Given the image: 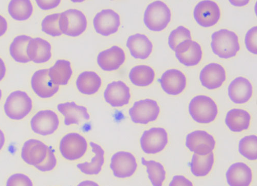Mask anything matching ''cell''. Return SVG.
Returning <instances> with one entry per match:
<instances>
[{"label":"cell","mask_w":257,"mask_h":186,"mask_svg":"<svg viewBox=\"0 0 257 186\" xmlns=\"http://www.w3.org/2000/svg\"><path fill=\"white\" fill-rule=\"evenodd\" d=\"M185 144L191 152L200 156H205L215 149L216 140L207 132L197 130L187 135Z\"/></svg>","instance_id":"cell-9"},{"label":"cell","mask_w":257,"mask_h":186,"mask_svg":"<svg viewBox=\"0 0 257 186\" xmlns=\"http://www.w3.org/2000/svg\"><path fill=\"white\" fill-rule=\"evenodd\" d=\"M163 90L167 94L177 96L181 94L187 85L185 74L177 69L165 71L159 80Z\"/></svg>","instance_id":"cell-17"},{"label":"cell","mask_w":257,"mask_h":186,"mask_svg":"<svg viewBox=\"0 0 257 186\" xmlns=\"http://www.w3.org/2000/svg\"><path fill=\"white\" fill-rule=\"evenodd\" d=\"M226 79V73L224 68L217 63H211L206 65L200 74L201 85L208 90H215L220 88Z\"/></svg>","instance_id":"cell-18"},{"label":"cell","mask_w":257,"mask_h":186,"mask_svg":"<svg viewBox=\"0 0 257 186\" xmlns=\"http://www.w3.org/2000/svg\"><path fill=\"white\" fill-rule=\"evenodd\" d=\"M3 96V92L1 89H0V100H1Z\"/></svg>","instance_id":"cell-48"},{"label":"cell","mask_w":257,"mask_h":186,"mask_svg":"<svg viewBox=\"0 0 257 186\" xmlns=\"http://www.w3.org/2000/svg\"><path fill=\"white\" fill-rule=\"evenodd\" d=\"M7 68L4 61L0 58V81H2L6 74Z\"/></svg>","instance_id":"cell-44"},{"label":"cell","mask_w":257,"mask_h":186,"mask_svg":"<svg viewBox=\"0 0 257 186\" xmlns=\"http://www.w3.org/2000/svg\"><path fill=\"white\" fill-rule=\"evenodd\" d=\"M130 78L132 83L138 87H147L152 85L155 79V72L151 67L137 66L130 72Z\"/></svg>","instance_id":"cell-31"},{"label":"cell","mask_w":257,"mask_h":186,"mask_svg":"<svg viewBox=\"0 0 257 186\" xmlns=\"http://www.w3.org/2000/svg\"><path fill=\"white\" fill-rule=\"evenodd\" d=\"M194 17L197 23L203 28L215 26L221 18L220 9L217 3L212 1H203L196 6Z\"/></svg>","instance_id":"cell-12"},{"label":"cell","mask_w":257,"mask_h":186,"mask_svg":"<svg viewBox=\"0 0 257 186\" xmlns=\"http://www.w3.org/2000/svg\"><path fill=\"white\" fill-rule=\"evenodd\" d=\"M239 152L250 160L257 159V137L252 135L245 136L239 143Z\"/></svg>","instance_id":"cell-35"},{"label":"cell","mask_w":257,"mask_h":186,"mask_svg":"<svg viewBox=\"0 0 257 186\" xmlns=\"http://www.w3.org/2000/svg\"><path fill=\"white\" fill-rule=\"evenodd\" d=\"M252 92L250 82L243 77L235 78L228 88L229 97L235 104H243L248 102L252 97Z\"/></svg>","instance_id":"cell-22"},{"label":"cell","mask_w":257,"mask_h":186,"mask_svg":"<svg viewBox=\"0 0 257 186\" xmlns=\"http://www.w3.org/2000/svg\"><path fill=\"white\" fill-rule=\"evenodd\" d=\"M160 113L158 102L151 99L136 101L128 111L132 120L135 123L147 125L156 121Z\"/></svg>","instance_id":"cell-7"},{"label":"cell","mask_w":257,"mask_h":186,"mask_svg":"<svg viewBox=\"0 0 257 186\" xmlns=\"http://www.w3.org/2000/svg\"><path fill=\"white\" fill-rule=\"evenodd\" d=\"M48 148L46 143L39 140L29 139L24 144L21 157L27 164L36 167L45 160Z\"/></svg>","instance_id":"cell-15"},{"label":"cell","mask_w":257,"mask_h":186,"mask_svg":"<svg viewBox=\"0 0 257 186\" xmlns=\"http://www.w3.org/2000/svg\"><path fill=\"white\" fill-rule=\"evenodd\" d=\"M215 161L213 152L205 156L194 154L189 163L190 170L193 174L197 177H204L211 171Z\"/></svg>","instance_id":"cell-32"},{"label":"cell","mask_w":257,"mask_h":186,"mask_svg":"<svg viewBox=\"0 0 257 186\" xmlns=\"http://www.w3.org/2000/svg\"><path fill=\"white\" fill-rule=\"evenodd\" d=\"M32 38L25 35H19L14 38L10 47V53L17 63L27 64L31 61L27 53V49Z\"/></svg>","instance_id":"cell-30"},{"label":"cell","mask_w":257,"mask_h":186,"mask_svg":"<svg viewBox=\"0 0 257 186\" xmlns=\"http://www.w3.org/2000/svg\"><path fill=\"white\" fill-rule=\"evenodd\" d=\"M169 186H194L192 182L183 175H175Z\"/></svg>","instance_id":"cell-41"},{"label":"cell","mask_w":257,"mask_h":186,"mask_svg":"<svg viewBox=\"0 0 257 186\" xmlns=\"http://www.w3.org/2000/svg\"><path fill=\"white\" fill-rule=\"evenodd\" d=\"M226 177L229 186H249L252 179V173L246 163L235 162L227 170Z\"/></svg>","instance_id":"cell-24"},{"label":"cell","mask_w":257,"mask_h":186,"mask_svg":"<svg viewBox=\"0 0 257 186\" xmlns=\"http://www.w3.org/2000/svg\"><path fill=\"white\" fill-rule=\"evenodd\" d=\"M77 186H99V184L92 180H84L80 182Z\"/></svg>","instance_id":"cell-46"},{"label":"cell","mask_w":257,"mask_h":186,"mask_svg":"<svg viewBox=\"0 0 257 186\" xmlns=\"http://www.w3.org/2000/svg\"><path fill=\"white\" fill-rule=\"evenodd\" d=\"M94 156L90 162H85L77 165L80 171L87 175H97L102 170L104 162V151L99 144L93 142H90Z\"/></svg>","instance_id":"cell-29"},{"label":"cell","mask_w":257,"mask_h":186,"mask_svg":"<svg viewBox=\"0 0 257 186\" xmlns=\"http://www.w3.org/2000/svg\"><path fill=\"white\" fill-rule=\"evenodd\" d=\"M88 149L85 138L77 133H70L61 140L59 150L62 156L66 159L74 161L81 158Z\"/></svg>","instance_id":"cell-6"},{"label":"cell","mask_w":257,"mask_h":186,"mask_svg":"<svg viewBox=\"0 0 257 186\" xmlns=\"http://www.w3.org/2000/svg\"><path fill=\"white\" fill-rule=\"evenodd\" d=\"M57 109L64 116V124L66 126L78 125L81 121L90 118L87 109L77 105L75 102L60 103L57 106Z\"/></svg>","instance_id":"cell-23"},{"label":"cell","mask_w":257,"mask_h":186,"mask_svg":"<svg viewBox=\"0 0 257 186\" xmlns=\"http://www.w3.org/2000/svg\"><path fill=\"white\" fill-rule=\"evenodd\" d=\"M52 47L48 41L39 38H32L28 44L27 53L30 60L36 64H44L52 57Z\"/></svg>","instance_id":"cell-21"},{"label":"cell","mask_w":257,"mask_h":186,"mask_svg":"<svg viewBox=\"0 0 257 186\" xmlns=\"http://www.w3.org/2000/svg\"><path fill=\"white\" fill-rule=\"evenodd\" d=\"M189 112L196 122L208 124L216 119L218 114V108L216 103L210 97L198 95L190 101Z\"/></svg>","instance_id":"cell-2"},{"label":"cell","mask_w":257,"mask_h":186,"mask_svg":"<svg viewBox=\"0 0 257 186\" xmlns=\"http://www.w3.org/2000/svg\"><path fill=\"white\" fill-rule=\"evenodd\" d=\"M125 55L123 50L118 46L101 52L97 56L99 67L104 71L111 72L118 70L124 63Z\"/></svg>","instance_id":"cell-20"},{"label":"cell","mask_w":257,"mask_h":186,"mask_svg":"<svg viewBox=\"0 0 257 186\" xmlns=\"http://www.w3.org/2000/svg\"><path fill=\"white\" fill-rule=\"evenodd\" d=\"M60 16V13H55L46 16L41 23L42 32L52 37L61 36L62 34L59 27Z\"/></svg>","instance_id":"cell-36"},{"label":"cell","mask_w":257,"mask_h":186,"mask_svg":"<svg viewBox=\"0 0 257 186\" xmlns=\"http://www.w3.org/2000/svg\"><path fill=\"white\" fill-rule=\"evenodd\" d=\"M7 186H33V183L27 175L16 173L9 178L7 182Z\"/></svg>","instance_id":"cell-39"},{"label":"cell","mask_w":257,"mask_h":186,"mask_svg":"<svg viewBox=\"0 0 257 186\" xmlns=\"http://www.w3.org/2000/svg\"><path fill=\"white\" fill-rule=\"evenodd\" d=\"M8 28L7 20L3 16L0 15V37L3 36L6 33Z\"/></svg>","instance_id":"cell-43"},{"label":"cell","mask_w":257,"mask_h":186,"mask_svg":"<svg viewBox=\"0 0 257 186\" xmlns=\"http://www.w3.org/2000/svg\"><path fill=\"white\" fill-rule=\"evenodd\" d=\"M211 48L213 53L221 59L233 57L240 49L238 36L226 29L219 30L211 35Z\"/></svg>","instance_id":"cell-1"},{"label":"cell","mask_w":257,"mask_h":186,"mask_svg":"<svg viewBox=\"0 0 257 186\" xmlns=\"http://www.w3.org/2000/svg\"><path fill=\"white\" fill-rule=\"evenodd\" d=\"M86 16L80 11L70 9L60 13L59 27L62 33L70 37H78L86 30Z\"/></svg>","instance_id":"cell-5"},{"label":"cell","mask_w":257,"mask_h":186,"mask_svg":"<svg viewBox=\"0 0 257 186\" xmlns=\"http://www.w3.org/2000/svg\"><path fill=\"white\" fill-rule=\"evenodd\" d=\"M31 128L35 133L48 136L53 134L58 129L59 119L57 114L50 110L37 112L31 121Z\"/></svg>","instance_id":"cell-11"},{"label":"cell","mask_w":257,"mask_h":186,"mask_svg":"<svg viewBox=\"0 0 257 186\" xmlns=\"http://www.w3.org/2000/svg\"><path fill=\"white\" fill-rule=\"evenodd\" d=\"M175 52L180 63L188 67L198 65L203 57L201 46L192 40L183 41L177 46Z\"/></svg>","instance_id":"cell-14"},{"label":"cell","mask_w":257,"mask_h":186,"mask_svg":"<svg viewBox=\"0 0 257 186\" xmlns=\"http://www.w3.org/2000/svg\"><path fill=\"white\" fill-rule=\"evenodd\" d=\"M142 163L147 168L148 178L154 186H162L166 179V171L163 164L153 160L142 158Z\"/></svg>","instance_id":"cell-34"},{"label":"cell","mask_w":257,"mask_h":186,"mask_svg":"<svg viewBox=\"0 0 257 186\" xmlns=\"http://www.w3.org/2000/svg\"><path fill=\"white\" fill-rule=\"evenodd\" d=\"M257 27H254L246 33L245 44L247 50L251 53L257 54Z\"/></svg>","instance_id":"cell-40"},{"label":"cell","mask_w":257,"mask_h":186,"mask_svg":"<svg viewBox=\"0 0 257 186\" xmlns=\"http://www.w3.org/2000/svg\"><path fill=\"white\" fill-rule=\"evenodd\" d=\"M110 168L114 175L117 178L130 177L135 173L138 168L136 158L130 152H117L111 159Z\"/></svg>","instance_id":"cell-10"},{"label":"cell","mask_w":257,"mask_h":186,"mask_svg":"<svg viewBox=\"0 0 257 186\" xmlns=\"http://www.w3.org/2000/svg\"><path fill=\"white\" fill-rule=\"evenodd\" d=\"M8 12L13 19L23 22L31 17L33 7L29 0H13L9 5Z\"/></svg>","instance_id":"cell-33"},{"label":"cell","mask_w":257,"mask_h":186,"mask_svg":"<svg viewBox=\"0 0 257 186\" xmlns=\"http://www.w3.org/2000/svg\"><path fill=\"white\" fill-rule=\"evenodd\" d=\"M33 91L41 98H49L59 90V87L53 85L49 76V69L39 70L34 73L31 79Z\"/></svg>","instance_id":"cell-19"},{"label":"cell","mask_w":257,"mask_h":186,"mask_svg":"<svg viewBox=\"0 0 257 186\" xmlns=\"http://www.w3.org/2000/svg\"><path fill=\"white\" fill-rule=\"evenodd\" d=\"M6 142L5 135L3 131L0 129V151L2 150Z\"/></svg>","instance_id":"cell-47"},{"label":"cell","mask_w":257,"mask_h":186,"mask_svg":"<svg viewBox=\"0 0 257 186\" xmlns=\"http://www.w3.org/2000/svg\"><path fill=\"white\" fill-rule=\"evenodd\" d=\"M104 98L112 107H122L130 103L131 98L130 89L122 81H113L107 86L104 92Z\"/></svg>","instance_id":"cell-16"},{"label":"cell","mask_w":257,"mask_h":186,"mask_svg":"<svg viewBox=\"0 0 257 186\" xmlns=\"http://www.w3.org/2000/svg\"><path fill=\"white\" fill-rule=\"evenodd\" d=\"M126 47L136 59L144 60L151 55L153 50L152 41L144 34H136L128 37Z\"/></svg>","instance_id":"cell-25"},{"label":"cell","mask_w":257,"mask_h":186,"mask_svg":"<svg viewBox=\"0 0 257 186\" xmlns=\"http://www.w3.org/2000/svg\"><path fill=\"white\" fill-rule=\"evenodd\" d=\"M73 74L70 62L66 60H58L49 69V76L52 83L56 86L68 85Z\"/></svg>","instance_id":"cell-26"},{"label":"cell","mask_w":257,"mask_h":186,"mask_svg":"<svg viewBox=\"0 0 257 186\" xmlns=\"http://www.w3.org/2000/svg\"><path fill=\"white\" fill-rule=\"evenodd\" d=\"M33 101L28 94L22 91H16L10 94L4 106L7 116L11 119H24L31 112Z\"/></svg>","instance_id":"cell-4"},{"label":"cell","mask_w":257,"mask_h":186,"mask_svg":"<svg viewBox=\"0 0 257 186\" xmlns=\"http://www.w3.org/2000/svg\"><path fill=\"white\" fill-rule=\"evenodd\" d=\"M102 84L101 79L95 72L84 71L78 77L76 84L78 91L82 94L91 95L96 93Z\"/></svg>","instance_id":"cell-28"},{"label":"cell","mask_w":257,"mask_h":186,"mask_svg":"<svg viewBox=\"0 0 257 186\" xmlns=\"http://www.w3.org/2000/svg\"><path fill=\"white\" fill-rule=\"evenodd\" d=\"M250 120V115L247 111L242 109H233L227 112L225 123L231 131L241 132L248 129Z\"/></svg>","instance_id":"cell-27"},{"label":"cell","mask_w":257,"mask_h":186,"mask_svg":"<svg viewBox=\"0 0 257 186\" xmlns=\"http://www.w3.org/2000/svg\"><path fill=\"white\" fill-rule=\"evenodd\" d=\"M168 142V133L162 128H153L146 130L140 139L142 149L148 154H155L162 152Z\"/></svg>","instance_id":"cell-8"},{"label":"cell","mask_w":257,"mask_h":186,"mask_svg":"<svg viewBox=\"0 0 257 186\" xmlns=\"http://www.w3.org/2000/svg\"><path fill=\"white\" fill-rule=\"evenodd\" d=\"M171 13L166 4L155 2L147 7L144 16V23L151 31L161 32L165 30L170 22Z\"/></svg>","instance_id":"cell-3"},{"label":"cell","mask_w":257,"mask_h":186,"mask_svg":"<svg viewBox=\"0 0 257 186\" xmlns=\"http://www.w3.org/2000/svg\"><path fill=\"white\" fill-rule=\"evenodd\" d=\"M57 163L54 151L51 147H49L47 156L44 162L35 167L41 172H49L56 167Z\"/></svg>","instance_id":"cell-38"},{"label":"cell","mask_w":257,"mask_h":186,"mask_svg":"<svg viewBox=\"0 0 257 186\" xmlns=\"http://www.w3.org/2000/svg\"><path fill=\"white\" fill-rule=\"evenodd\" d=\"M229 3L234 7H244L248 4L249 1H232L230 0Z\"/></svg>","instance_id":"cell-45"},{"label":"cell","mask_w":257,"mask_h":186,"mask_svg":"<svg viewBox=\"0 0 257 186\" xmlns=\"http://www.w3.org/2000/svg\"><path fill=\"white\" fill-rule=\"evenodd\" d=\"M37 6L40 9L44 11H48L57 8L61 3V1H42L37 0L36 1Z\"/></svg>","instance_id":"cell-42"},{"label":"cell","mask_w":257,"mask_h":186,"mask_svg":"<svg viewBox=\"0 0 257 186\" xmlns=\"http://www.w3.org/2000/svg\"><path fill=\"white\" fill-rule=\"evenodd\" d=\"M190 31L183 26H179L171 32L168 37V45L170 48L175 51L177 46L186 40H191Z\"/></svg>","instance_id":"cell-37"},{"label":"cell","mask_w":257,"mask_h":186,"mask_svg":"<svg viewBox=\"0 0 257 186\" xmlns=\"http://www.w3.org/2000/svg\"><path fill=\"white\" fill-rule=\"evenodd\" d=\"M93 26L97 34L109 36L118 31L120 26V16L112 10H103L95 16Z\"/></svg>","instance_id":"cell-13"}]
</instances>
